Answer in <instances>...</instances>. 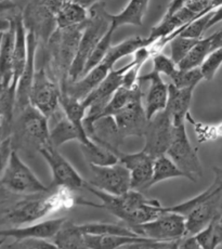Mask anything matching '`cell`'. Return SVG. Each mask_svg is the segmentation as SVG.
I'll list each match as a JSON object with an SVG mask.
<instances>
[{
    "label": "cell",
    "mask_w": 222,
    "mask_h": 249,
    "mask_svg": "<svg viewBox=\"0 0 222 249\" xmlns=\"http://www.w3.org/2000/svg\"><path fill=\"white\" fill-rule=\"evenodd\" d=\"M76 204L73 191L62 186L52 188L49 192L37 194L36 197H26L2 209L1 222L10 227H22L37 222L47 215L60 210L70 209Z\"/></svg>",
    "instance_id": "cell-1"
},
{
    "label": "cell",
    "mask_w": 222,
    "mask_h": 249,
    "mask_svg": "<svg viewBox=\"0 0 222 249\" xmlns=\"http://www.w3.org/2000/svg\"><path fill=\"white\" fill-rule=\"evenodd\" d=\"M215 180L204 192L181 204L165 207L166 212L185 217L187 235H194L219 218L222 213V168H215Z\"/></svg>",
    "instance_id": "cell-2"
},
{
    "label": "cell",
    "mask_w": 222,
    "mask_h": 249,
    "mask_svg": "<svg viewBox=\"0 0 222 249\" xmlns=\"http://www.w3.org/2000/svg\"><path fill=\"white\" fill-rule=\"evenodd\" d=\"M86 23L67 28H56L47 44L50 59L49 73L60 85L61 91L65 90L70 81V71L78 51Z\"/></svg>",
    "instance_id": "cell-3"
},
{
    "label": "cell",
    "mask_w": 222,
    "mask_h": 249,
    "mask_svg": "<svg viewBox=\"0 0 222 249\" xmlns=\"http://www.w3.org/2000/svg\"><path fill=\"white\" fill-rule=\"evenodd\" d=\"M13 123L12 144L30 154L39 152V148L50 140L49 122L45 114L38 111L32 104L16 114Z\"/></svg>",
    "instance_id": "cell-4"
},
{
    "label": "cell",
    "mask_w": 222,
    "mask_h": 249,
    "mask_svg": "<svg viewBox=\"0 0 222 249\" xmlns=\"http://www.w3.org/2000/svg\"><path fill=\"white\" fill-rule=\"evenodd\" d=\"M112 26L110 13L104 3H95L89 9V18L84 28L78 51L70 71V81L78 80L84 74L85 66L94 48Z\"/></svg>",
    "instance_id": "cell-5"
},
{
    "label": "cell",
    "mask_w": 222,
    "mask_h": 249,
    "mask_svg": "<svg viewBox=\"0 0 222 249\" xmlns=\"http://www.w3.org/2000/svg\"><path fill=\"white\" fill-rule=\"evenodd\" d=\"M85 189L95 195L101 200V204L87 203L81 202V200H78V204L91 205L95 208L106 210V212L115 215V217L118 218L120 221L128 227L132 226L138 210L149 200L139 190L133 189L129 190L128 192L122 195H114L94 188V186L89 184L88 182H86Z\"/></svg>",
    "instance_id": "cell-6"
},
{
    "label": "cell",
    "mask_w": 222,
    "mask_h": 249,
    "mask_svg": "<svg viewBox=\"0 0 222 249\" xmlns=\"http://www.w3.org/2000/svg\"><path fill=\"white\" fill-rule=\"evenodd\" d=\"M2 189L14 194L34 195L49 192L51 186H46L30 169L18 152L13 150L7 166L1 169Z\"/></svg>",
    "instance_id": "cell-7"
},
{
    "label": "cell",
    "mask_w": 222,
    "mask_h": 249,
    "mask_svg": "<svg viewBox=\"0 0 222 249\" xmlns=\"http://www.w3.org/2000/svg\"><path fill=\"white\" fill-rule=\"evenodd\" d=\"M130 228L140 236L161 242H175L187 235L185 217L172 212H166L152 221Z\"/></svg>",
    "instance_id": "cell-8"
},
{
    "label": "cell",
    "mask_w": 222,
    "mask_h": 249,
    "mask_svg": "<svg viewBox=\"0 0 222 249\" xmlns=\"http://www.w3.org/2000/svg\"><path fill=\"white\" fill-rule=\"evenodd\" d=\"M60 99L61 88L57 81L45 68L36 71L30 98L33 107L48 118H53L62 111Z\"/></svg>",
    "instance_id": "cell-9"
},
{
    "label": "cell",
    "mask_w": 222,
    "mask_h": 249,
    "mask_svg": "<svg viewBox=\"0 0 222 249\" xmlns=\"http://www.w3.org/2000/svg\"><path fill=\"white\" fill-rule=\"evenodd\" d=\"M166 154L176 162L182 171L185 172L187 180L196 182L203 176L201 160L187 137L185 123L175 126L171 145Z\"/></svg>",
    "instance_id": "cell-10"
},
{
    "label": "cell",
    "mask_w": 222,
    "mask_h": 249,
    "mask_svg": "<svg viewBox=\"0 0 222 249\" xmlns=\"http://www.w3.org/2000/svg\"><path fill=\"white\" fill-rule=\"evenodd\" d=\"M39 154L45 159L52 172L51 188H66L71 191H77L85 188L86 182L76 171L65 157L61 154L57 147L51 143H47L39 148Z\"/></svg>",
    "instance_id": "cell-11"
},
{
    "label": "cell",
    "mask_w": 222,
    "mask_h": 249,
    "mask_svg": "<svg viewBox=\"0 0 222 249\" xmlns=\"http://www.w3.org/2000/svg\"><path fill=\"white\" fill-rule=\"evenodd\" d=\"M90 178L87 181L94 188L114 195L131 190V175L122 162L110 166L89 165Z\"/></svg>",
    "instance_id": "cell-12"
},
{
    "label": "cell",
    "mask_w": 222,
    "mask_h": 249,
    "mask_svg": "<svg viewBox=\"0 0 222 249\" xmlns=\"http://www.w3.org/2000/svg\"><path fill=\"white\" fill-rule=\"evenodd\" d=\"M175 124H173L170 114L166 109L157 113L149 119L144 133V146L142 150L154 159L165 155L170 147Z\"/></svg>",
    "instance_id": "cell-13"
},
{
    "label": "cell",
    "mask_w": 222,
    "mask_h": 249,
    "mask_svg": "<svg viewBox=\"0 0 222 249\" xmlns=\"http://www.w3.org/2000/svg\"><path fill=\"white\" fill-rule=\"evenodd\" d=\"M123 139L144 137L148 123L146 107L142 104V90L139 87L130 102L113 116Z\"/></svg>",
    "instance_id": "cell-14"
},
{
    "label": "cell",
    "mask_w": 222,
    "mask_h": 249,
    "mask_svg": "<svg viewBox=\"0 0 222 249\" xmlns=\"http://www.w3.org/2000/svg\"><path fill=\"white\" fill-rule=\"evenodd\" d=\"M24 24L27 31L33 32L38 38L47 45L53 33L56 31V17L55 13L43 6L41 0H31L23 13Z\"/></svg>",
    "instance_id": "cell-15"
},
{
    "label": "cell",
    "mask_w": 222,
    "mask_h": 249,
    "mask_svg": "<svg viewBox=\"0 0 222 249\" xmlns=\"http://www.w3.org/2000/svg\"><path fill=\"white\" fill-rule=\"evenodd\" d=\"M112 151L118 156L119 162L127 167L131 175V189L147 190L148 184L152 179L153 167L155 159L146 151L138 153H124L117 147H112Z\"/></svg>",
    "instance_id": "cell-16"
},
{
    "label": "cell",
    "mask_w": 222,
    "mask_h": 249,
    "mask_svg": "<svg viewBox=\"0 0 222 249\" xmlns=\"http://www.w3.org/2000/svg\"><path fill=\"white\" fill-rule=\"evenodd\" d=\"M38 38L33 32L27 31V45L28 53L25 70L21 75L20 80L18 83L17 88V103H16V114L23 111L24 108L31 104V91L35 77V55L38 45Z\"/></svg>",
    "instance_id": "cell-17"
},
{
    "label": "cell",
    "mask_w": 222,
    "mask_h": 249,
    "mask_svg": "<svg viewBox=\"0 0 222 249\" xmlns=\"http://www.w3.org/2000/svg\"><path fill=\"white\" fill-rule=\"evenodd\" d=\"M66 220V218H56L34 223L26 227H9L8 229H2L0 231V235L2 238L11 237L13 239H22L33 237L51 241Z\"/></svg>",
    "instance_id": "cell-18"
},
{
    "label": "cell",
    "mask_w": 222,
    "mask_h": 249,
    "mask_svg": "<svg viewBox=\"0 0 222 249\" xmlns=\"http://www.w3.org/2000/svg\"><path fill=\"white\" fill-rule=\"evenodd\" d=\"M139 80L140 83L141 81H148L149 83L146 103V112L149 121L157 113L166 109L168 95H169V85L164 83L161 74L154 70L151 73L140 76Z\"/></svg>",
    "instance_id": "cell-19"
},
{
    "label": "cell",
    "mask_w": 222,
    "mask_h": 249,
    "mask_svg": "<svg viewBox=\"0 0 222 249\" xmlns=\"http://www.w3.org/2000/svg\"><path fill=\"white\" fill-rule=\"evenodd\" d=\"M16 18H9V25L1 33V49H0V71H1V88H7L13 79V59L16 49Z\"/></svg>",
    "instance_id": "cell-20"
},
{
    "label": "cell",
    "mask_w": 222,
    "mask_h": 249,
    "mask_svg": "<svg viewBox=\"0 0 222 249\" xmlns=\"http://www.w3.org/2000/svg\"><path fill=\"white\" fill-rule=\"evenodd\" d=\"M193 91L194 89H181L176 87L172 83L169 84V95L166 111L170 114L175 126L185 124L187 114L190 113Z\"/></svg>",
    "instance_id": "cell-21"
},
{
    "label": "cell",
    "mask_w": 222,
    "mask_h": 249,
    "mask_svg": "<svg viewBox=\"0 0 222 249\" xmlns=\"http://www.w3.org/2000/svg\"><path fill=\"white\" fill-rule=\"evenodd\" d=\"M17 27L16 36V49H14V59H13V79L11 85L18 88V83L20 80L21 75L25 70L28 53L27 45V30L23 20V13L14 14Z\"/></svg>",
    "instance_id": "cell-22"
},
{
    "label": "cell",
    "mask_w": 222,
    "mask_h": 249,
    "mask_svg": "<svg viewBox=\"0 0 222 249\" xmlns=\"http://www.w3.org/2000/svg\"><path fill=\"white\" fill-rule=\"evenodd\" d=\"M60 103L62 109H63L64 114L66 115V117L75 124L77 130L79 131V144H88V143H90L92 140H91L88 133H87L84 124V119L87 115V108L85 107L83 102L79 101V100L69 97L66 93L61 92Z\"/></svg>",
    "instance_id": "cell-23"
},
{
    "label": "cell",
    "mask_w": 222,
    "mask_h": 249,
    "mask_svg": "<svg viewBox=\"0 0 222 249\" xmlns=\"http://www.w3.org/2000/svg\"><path fill=\"white\" fill-rule=\"evenodd\" d=\"M151 241L144 236L128 235H92L85 234L86 248L92 249H115L119 247H131L134 244Z\"/></svg>",
    "instance_id": "cell-24"
},
{
    "label": "cell",
    "mask_w": 222,
    "mask_h": 249,
    "mask_svg": "<svg viewBox=\"0 0 222 249\" xmlns=\"http://www.w3.org/2000/svg\"><path fill=\"white\" fill-rule=\"evenodd\" d=\"M149 0H130L122 12L111 14V20L117 28L123 25L141 26L148 11Z\"/></svg>",
    "instance_id": "cell-25"
},
{
    "label": "cell",
    "mask_w": 222,
    "mask_h": 249,
    "mask_svg": "<svg viewBox=\"0 0 222 249\" xmlns=\"http://www.w3.org/2000/svg\"><path fill=\"white\" fill-rule=\"evenodd\" d=\"M53 118H56V124L50 129V140L53 145L59 148L67 142L80 141L79 131L77 130L75 124L66 117L63 109Z\"/></svg>",
    "instance_id": "cell-26"
},
{
    "label": "cell",
    "mask_w": 222,
    "mask_h": 249,
    "mask_svg": "<svg viewBox=\"0 0 222 249\" xmlns=\"http://www.w3.org/2000/svg\"><path fill=\"white\" fill-rule=\"evenodd\" d=\"M57 28H67L76 25H80L88 21L89 9L81 6L74 0L64 1L60 11L56 13Z\"/></svg>",
    "instance_id": "cell-27"
},
{
    "label": "cell",
    "mask_w": 222,
    "mask_h": 249,
    "mask_svg": "<svg viewBox=\"0 0 222 249\" xmlns=\"http://www.w3.org/2000/svg\"><path fill=\"white\" fill-rule=\"evenodd\" d=\"M175 178L187 179V176L167 154L158 156L154 160L153 176L149 183L148 184L147 190H148L151 186L159 183V182Z\"/></svg>",
    "instance_id": "cell-28"
},
{
    "label": "cell",
    "mask_w": 222,
    "mask_h": 249,
    "mask_svg": "<svg viewBox=\"0 0 222 249\" xmlns=\"http://www.w3.org/2000/svg\"><path fill=\"white\" fill-rule=\"evenodd\" d=\"M80 150L89 165L110 166L119 162L118 156L112 150L93 140L88 144H80Z\"/></svg>",
    "instance_id": "cell-29"
},
{
    "label": "cell",
    "mask_w": 222,
    "mask_h": 249,
    "mask_svg": "<svg viewBox=\"0 0 222 249\" xmlns=\"http://www.w3.org/2000/svg\"><path fill=\"white\" fill-rule=\"evenodd\" d=\"M56 248H86L85 234L79 226L66 220L63 226L51 239Z\"/></svg>",
    "instance_id": "cell-30"
},
{
    "label": "cell",
    "mask_w": 222,
    "mask_h": 249,
    "mask_svg": "<svg viewBox=\"0 0 222 249\" xmlns=\"http://www.w3.org/2000/svg\"><path fill=\"white\" fill-rule=\"evenodd\" d=\"M212 41V35L208 36L207 38H201L197 41V44L192 48L191 51L185 55L179 64L178 68L181 70H193L197 69L203 64L210 52L212 51L211 47Z\"/></svg>",
    "instance_id": "cell-31"
},
{
    "label": "cell",
    "mask_w": 222,
    "mask_h": 249,
    "mask_svg": "<svg viewBox=\"0 0 222 249\" xmlns=\"http://www.w3.org/2000/svg\"><path fill=\"white\" fill-rule=\"evenodd\" d=\"M79 229L84 234H92V235H128V236H140L136 232L132 231L126 224L116 223H85L80 224Z\"/></svg>",
    "instance_id": "cell-32"
},
{
    "label": "cell",
    "mask_w": 222,
    "mask_h": 249,
    "mask_svg": "<svg viewBox=\"0 0 222 249\" xmlns=\"http://www.w3.org/2000/svg\"><path fill=\"white\" fill-rule=\"evenodd\" d=\"M116 28L117 27L112 23V26H111V28L108 31V33H106V34L103 36L102 39L99 41V44L96 45V47L94 48L92 53L90 54L89 59L86 63L83 76L88 73L89 71L94 69L96 65H99L101 62L104 60V57L106 56V54L109 53L111 48H112L113 35H114V32L116 31ZM83 76H81V77H83Z\"/></svg>",
    "instance_id": "cell-33"
},
{
    "label": "cell",
    "mask_w": 222,
    "mask_h": 249,
    "mask_svg": "<svg viewBox=\"0 0 222 249\" xmlns=\"http://www.w3.org/2000/svg\"><path fill=\"white\" fill-rule=\"evenodd\" d=\"M170 79L171 83L178 88L195 89L197 84L204 79V76H203L200 68L193 70H181L178 68Z\"/></svg>",
    "instance_id": "cell-34"
},
{
    "label": "cell",
    "mask_w": 222,
    "mask_h": 249,
    "mask_svg": "<svg viewBox=\"0 0 222 249\" xmlns=\"http://www.w3.org/2000/svg\"><path fill=\"white\" fill-rule=\"evenodd\" d=\"M214 14V11H211L209 13L205 14L201 18H197L195 20H193L192 22H190L187 25H185V27H182L181 30L177 33L175 35H181L183 37H189V38H195V39H201L203 34L208 30V23L210 21V18ZM173 37V38H175Z\"/></svg>",
    "instance_id": "cell-35"
},
{
    "label": "cell",
    "mask_w": 222,
    "mask_h": 249,
    "mask_svg": "<svg viewBox=\"0 0 222 249\" xmlns=\"http://www.w3.org/2000/svg\"><path fill=\"white\" fill-rule=\"evenodd\" d=\"M200 39H195V38H189L183 37L181 35H178L170 40V48H171V54L170 57L179 64L180 62L185 59V55L189 53L191 49L194 47L197 41Z\"/></svg>",
    "instance_id": "cell-36"
},
{
    "label": "cell",
    "mask_w": 222,
    "mask_h": 249,
    "mask_svg": "<svg viewBox=\"0 0 222 249\" xmlns=\"http://www.w3.org/2000/svg\"><path fill=\"white\" fill-rule=\"evenodd\" d=\"M222 65V48L212 50L200 66L205 80H212Z\"/></svg>",
    "instance_id": "cell-37"
},
{
    "label": "cell",
    "mask_w": 222,
    "mask_h": 249,
    "mask_svg": "<svg viewBox=\"0 0 222 249\" xmlns=\"http://www.w3.org/2000/svg\"><path fill=\"white\" fill-rule=\"evenodd\" d=\"M153 60V70L157 71L159 74H164L168 76V77L171 78L173 74L176 73L178 70V64L173 61L171 57L167 56L165 54L161 53V52H157V53L152 56Z\"/></svg>",
    "instance_id": "cell-38"
},
{
    "label": "cell",
    "mask_w": 222,
    "mask_h": 249,
    "mask_svg": "<svg viewBox=\"0 0 222 249\" xmlns=\"http://www.w3.org/2000/svg\"><path fill=\"white\" fill-rule=\"evenodd\" d=\"M7 248H22V249H35V248H56L55 243L49 239L42 238H22L14 239L11 244H8Z\"/></svg>",
    "instance_id": "cell-39"
},
{
    "label": "cell",
    "mask_w": 222,
    "mask_h": 249,
    "mask_svg": "<svg viewBox=\"0 0 222 249\" xmlns=\"http://www.w3.org/2000/svg\"><path fill=\"white\" fill-rule=\"evenodd\" d=\"M41 2L48 10H50L56 16V13L60 11L61 7L63 6L64 0H41Z\"/></svg>",
    "instance_id": "cell-40"
},
{
    "label": "cell",
    "mask_w": 222,
    "mask_h": 249,
    "mask_svg": "<svg viewBox=\"0 0 222 249\" xmlns=\"http://www.w3.org/2000/svg\"><path fill=\"white\" fill-rule=\"evenodd\" d=\"M185 0H171V2L169 3V6L167 8V11L165 14H172L175 13L177 10H179L181 7H183Z\"/></svg>",
    "instance_id": "cell-41"
},
{
    "label": "cell",
    "mask_w": 222,
    "mask_h": 249,
    "mask_svg": "<svg viewBox=\"0 0 222 249\" xmlns=\"http://www.w3.org/2000/svg\"><path fill=\"white\" fill-rule=\"evenodd\" d=\"M221 21H222V6L219 7L218 9H216V10L214 11V14H212V17L208 23V30L212 26H215L217 23H219Z\"/></svg>",
    "instance_id": "cell-42"
},
{
    "label": "cell",
    "mask_w": 222,
    "mask_h": 249,
    "mask_svg": "<svg viewBox=\"0 0 222 249\" xmlns=\"http://www.w3.org/2000/svg\"><path fill=\"white\" fill-rule=\"evenodd\" d=\"M211 47H212V50L218 49V48H222V30L215 33V34H212Z\"/></svg>",
    "instance_id": "cell-43"
},
{
    "label": "cell",
    "mask_w": 222,
    "mask_h": 249,
    "mask_svg": "<svg viewBox=\"0 0 222 249\" xmlns=\"http://www.w3.org/2000/svg\"><path fill=\"white\" fill-rule=\"evenodd\" d=\"M74 1L80 3L81 6L86 7L87 9H90L91 7H93L95 3H98L99 0H74Z\"/></svg>",
    "instance_id": "cell-44"
},
{
    "label": "cell",
    "mask_w": 222,
    "mask_h": 249,
    "mask_svg": "<svg viewBox=\"0 0 222 249\" xmlns=\"http://www.w3.org/2000/svg\"><path fill=\"white\" fill-rule=\"evenodd\" d=\"M222 6V0H210V8L212 11Z\"/></svg>",
    "instance_id": "cell-45"
},
{
    "label": "cell",
    "mask_w": 222,
    "mask_h": 249,
    "mask_svg": "<svg viewBox=\"0 0 222 249\" xmlns=\"http://www.w3.org/2000/svg\"><path fill=\"white\" fill-rule=\"evenodd\" d=\"M218 221H219V223L222 224V213H221V214H220V217L218 218Z\"/></svg>",
    "instance_id": "cell-46"
},
{
    "label": "cell",
    "mask_w": 222,
    "mask_h": 249,
    "mask_svg": "<svg viewBox=\"0 0 222 249\" xmlns=\"http://www.w3.org/2000/svg\"><path fill=\"white\" fill-rule=\"evenodd\" d=\"M219 222V221H218ZM219 227H220V231H221V235H222V224L219 223Z\"/></svg>",
    "instance_id": "cell-47"
},
{
    "label": "cell",
    "mask_w": 222,
    "mask_h": 249,
    "mask_svg": "<svg viewBox=\"0 0 222 249\" xmlns=\"http://www.w3.org/2000/svg\"><path fill=\"white\" fill-rule=\"evenodd\" d=\"M64 1H67V0H64Z\"/></svg>",
    "instance_id": "cell-48"
}]
</instances>
